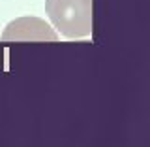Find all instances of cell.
Returning a JSON list of instances; mask_svg holds the SVG:
<instances>
[{"label":"cell","instance_id":"1","mask_svg":"<svg viewBox=\"0 0 150 147\" xmlns=\"http://www.w3.org/2000/svg\"><path fill=\"white\" fill-rule=\"evenodd\" d=\"M45 11L56 30L69 40L92 34V0H45Z\"/></svg>","mask_w":150,"mask_h":147}]
</instances>
